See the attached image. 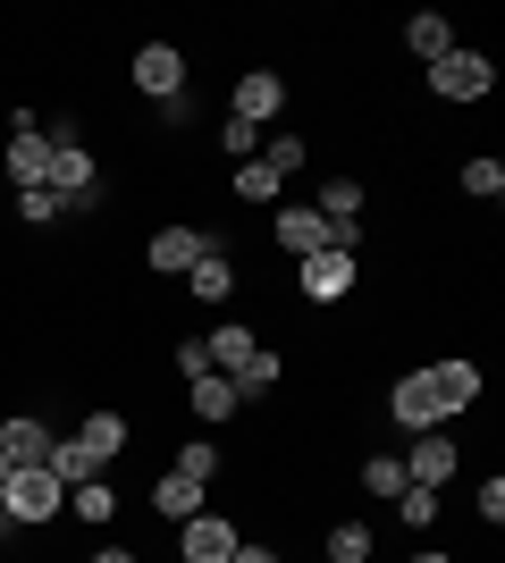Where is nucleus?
Here are the masks:
<instances>
[{
  "label": "nucleus",
  "instance_id": "f257e3e1",
  "mask_svg": "<svg viewBox=\"0 0 505 563\" xmlns=\"http://www.w3.org/2000/svg\"><path fill=\"white\" fill-rule=\"evenodd\" d=\"M59 514H68V488H59L43 463H34V471H9V479H0V521H9V530H51Z\"/></svg>",
  "mask_w": 505,
  "mask_h": 563
},
{
  "label": "nucleus",
  "instance_id": "f03ea898",
  "mask_svg": "<svg viewBox=\"0 0 505 563\" xmlns=\"http://www.w3.org/2000/svg\"><path fill=\"white\" fill-rule=\"evenodd\" d=\"M430 93L447 101V110H463V101H488V93H497V59L455 43L447 59H430Z\"/></svg>",
  "mask_w": 505,
  "mask_h": 563
},
{
  "label": "nucleus",
  "instance_id": "7ed1b4c3",
  "mask_svg": "<svg viewBox=\"0 0 505 563\" xmlns=\"http://www.w3.org/2000/svg\"><path fill=\"white\" fill-rule=\"evenodd\" d=\"M354 278H362V253H345V244H329V253H312V261H295V295H304V303H345V295H354Z\"/></svg>",
  "mask_w": 505,
  "mask_h": 563
},
{
  "label": "nucleus",
  "instance_id": "20e7f679",
  "mask_svg": "<svg viewBox=\"0 0 505 563\" xmlns=\"http://www.w3.org/2000/svg\"><path fill=\"white\" fill-rule=\"evenodd\" d=\"M396 463H405V488H447V479L463 471V446H455V429H421Z\"/></svg>",
  "mask_w": 505,
  "mask_h": 563
},
{
  "label": "nucleus",
  "instance_id": "39448f33",
  "mask_svg": "<svg viewBox=\"0 0 505 563\" xmlns=\"http://www.w3.org/2000/svg\"><path fill=\"white\" fill-rule=\"evenodd\" d=\"M421 378H430V396L447 404V421H455V412H472V404L488 396V371H481V362H463V353H438V362H421Z\"/></svg>",
  "mask_w": 505,
  "mask_h": 563
},
{
  "label": "nucleus",
  "instance_id": "423d86ee",
  "mask_svg": "<svg viewBox=\"0 0 505 563\" xmlns=\"http://www.w3.org/2000/svg\"><path fill=\"white\" fill-rule=\"evenodd\" d=\"M127 76H135V93L161 110V101L186 93V51H177V43H144L135 59H127Z\"/></svg>",
  "mask_w": 505,
  "mask_h": 563
},
{
  "label": "nucleus",
  "instance_id": "0eeeda50",
  "mask_svg": "<svg viewBox=\"0 0 505 563\" xmlns=\"http://www.w3.org/2000/svg\"><path fill=\"white\" fill-rule=\"evenodd\" d=\"M237 539H244L237 521L219 514V505H202L194 521H177V563H228V555H237Z\"/></svg>",
  "mask_w": 505,
  "mask_h": 563
},
{
  "label": "nucleus",
  "instance_id": "6e6552de",
  "mask_svg": "<svg viewBox=\"0 0 505 563\" xmlns=\"http://www.w3.org/2000/svg\"><path fill=\"white\" fill-rule=\"evenodd\" d=\"M43 186L59 194L68 211H85V202L101 194V168H94V152H85V143H51V177H43Z\"/></svg>",
  "mask_w": 505,
  "mask_h": 563
},
{
  "label": "nucleus",
  "instance_id": "1a4fd4ad",
  "mask_svg": "<svg viewBox=\"0 0 505 563\" xmlns=\"http://www.w3.org/2000/svg\"><path fill=\"white\" fill-rule=\"evenodd\" d=\"M202 253H211V235H202V228H152L144 235V269H152V278H186Z\"/></svg>",
  "mask_w": 505,
  "mask_h": 563
},
{
  "label": "nucleus",
  "instance_id": "9d476101",
  "mask_svg": "<svg viewBox=\"0 0 505 563\" xmlns=\"http://www.w3.org/2000/svg\"><path fill=\"white\" fill-rule=\"evenodd\" d=\"M287 110V76L278 68H244L237 93H228V118H244V126H270V118Z\"/></svg>",
  "mask_w": 505,
  "mask_h": 563
},
{
  "label": "nucleus",
  "instance_id": "9b49d317",
  "mask_svg": "<svg viewBox=\"0 0 505 563\" xmlns=\"http://www.w3.org/2000/svg\"><path fill=\"white\" fill-rule=\"evenodd\" d=\"M270 235H278V253H287V261H312V253H329V244H337V228L312 211V202H287V211L270 219Z\"/></svg>",
  "mask_w": 505,
  "mask_h": 563
},
{
  "label": "nucleus",
  "instance_id": "f8f14e48",
  "mask_svg": "<svg viewBox=\"0 0 505 563\" xmlns=\"http://www.w3.org/2000/svg\"><path fill=\"white\" fill-rule=\"evenodd\" d=\"M387 421L421 438V429H447V404L430 396V378H421V371H405L396 387H387Z\"/></svg>",
  "mask_w": 505,
  "mask_h": 563
},
{
  "label": "nucleus",
  "instance_id": "ddd939ff",
  "mask_svg": "<svg viewBox=\"0 0 505 563\" xmlns=\"http://www.w3.org/2000/svg\"><path fill=\"white\" fill-rule=\"evenodd\" d=\"M362 202H371V194H362V177H329V186H320V202H312V211L337 228V244H345V253H362Z\"/></svg>",
  "mask_w": 505,
  "mask_h": 563
},
{
  "label": "nucleus",
  "instance_id": "4468645a",
  "mask_svg": "<svg viewBox=\"0 0 505 563\" xmlns=\"http://www.w3.org/2000/svg\"><path fill=\"white\" fill-rule=\"evenodd\" d=\"M76 446H85V463L94 471H110L127 454V438H135V429H127V412H110V404H101V412H85V429H68Z\"/></svg>",
  "mask_w": 505,
  "mask_h": 563
},
{
  "label": "nucleus",
  "instance_id": "2eb2a0df",
  "mask_svg": "<svg viewBox=\"0 0 505 563\" xmlns=\"http://www.w3.org/2000/svg\"><path fill=\"white\" fill-rule=\"evenodd\" d=\"M43 177H51V135H43V126H9V186H43Z\"/></svg>",
  "mask_w": 505,
  "mask_h": 563
},
{
  "label": "nucleus",
  "instance_id": "dca6fc26",
  "mask_svg": "<svg viewBox=\"0 0 505 563\" xmlns=\"http://www.w3.org/2000/svg\"><path fill=\"white\" fill-rule=\"evenodd\" d=\"M51 438H59V429H43L34 412H9V421H0V454H9V471H34L51 454Z\"/></svg>",
  "mask_w": 505,
  "mask_h": 563
},
{
  "label": "nucleus",
  "instance_id": "f3484780",
  "mask_svg": "<svg viewBox=\"0 0 505 563\" xmlns=\"http://www.w3.org/2000/svg\"><path fill=\"white\" fill-rule=\"evenodd\" d=\"M119 505H127V496L110 488V471H101V479H76V488H68V521H85V530H110V521H119Z\"/></svg>",
  "mask_w": 505,
  "mask_h": 563
},
{
  "label": "nucleus",
  "instance_id": "a211bd4d",
  "mask_svg": "<svg viewBox=\"0 0 505 563\" xmlns=\"http://www.w3.org/2000/svg\"><path fill=\"white\" fill-rule=\"evenodd\" d=\"M186 295H194V303H228V295H237V261H228V253H219V244H211V253H202V261H194V269H186Z\"/></svg>",
  "mask_w": 505,
  "mask_h": 563
},
{
  "label": "nucleus",
  "instance_id": "6ab92c4d",
  "mask_svg": "<svg viewBox=\"0 0 505 563\" xmlns=\"http://www.w3.org/2000/svg\"><path fill=\"white\" fill-rule=\"evenodd\" d=\"M202 345H211V371H219V378H237L244 362H253V353H262V336L244 329V320H219V329L202 336Z\"/></svg>",
  "mask_w": 505,
  "mask_h": 563
},
{
  "label": "nucleus",
  "instance_id": "aec40b11",
  "mask_svg": "<svg viewBox=\"0 0 505 563\" xmlns=\"http://www.w3.org/2000/svg\"><path fill=\"white\" fill-rule=\"evenodd\" d=\"M405 51L430 68V59H447V51H455V25L438 18V9H413V18H405Z\"/></svg>",
  "mask_w": 505,
  "mask_h": 563
},
{
  "label": "nucleus",
  "instance_id": "412c9836",
  "mask_svg": "<svg viewBox=\"0 0 505 563\" xmlns=\"http://www.w3.org/2000/svg\"><path fill=\"white\" fill-rule=\"evenodd\" d=\"M202 505H211V488H194V479H177V471L152 479V514H161V521H194Z\"/></svg>",
  "mask_w": 505,
  "mask_h": 563
},
{
  "label": "nucleus",
  "instance_id": "4be33fe9",
  "mask_svg": "<svg viewBox=\"0 0 505 563\" xmlns=\"http://www.w3.org/2000/svg\"><path fill=\"white\" fill-rule=\"evenodd\" d=\"M278 378H287V353H270V345H262L237 378H228V387H237V404H262V396H278Z\"/></svg>",
  "mask_w": 505,
  "mask_h": 563
},
{
  "label": "nucleus",
  "instance_id": "5701e85b",
  "mask_svg": "<svg viewBox=\"0 0 505 563\" xmlns=\"http://www.w3.org/2000/svg\"><path fill=\"white\" fill-rule=\"evenodd\" d=\"M177 479H194V488H219V471H228V454H219V438H194V446H177Z\"/></svg>",
  "mask_w": 505,
  "mask_h": 563
},
{
  "label": "nucleus",
  "instance_id": "b1692460",
  "mask_svg": "<svg viewBox=\"0 0 505 563\" xmlns=\"http://www.w3.org/2000/svg\"><path fill=\"white\" fill-rule=\"evenodd\" d=\"M237 412H244V404H237V387H228V378H194V421H211V429H228V421H237Z\"/></svg>",
  "mask_w": 505,
  "mask_h": 563
},
{
  "label": "nucleus",
  "instance_id": "393cba45",
  "mask_svg": "<svg viewBox=\"0 0 505 563\" xmlns=\"http://www.w3.org/2000/svg\"><path fill=\"white\" fill-rule=\"evenodd\" d=\"M228 194H237V202H278V194H287V177H278V168H270V161H237V177H228Z\"/></svg>",
  "mask_w": 505,
  "mask_h": 563
},
{
  "label": "nucleus",
  "instance_id": "a878e982",
  "mask_svg": "<svg viewBox=\"0 0 505 563\" xmlns=\"http://www.w3.org/2000/svg\"><path fill=\"white\" fill-rule=\"evenodd\" d=\"M463 194H472V202H497L505 194V161L497 152H472V161H463Z\"/></svg>",
  "mask_w": 505,
  "mask_h": 563
},
{
  "label": "nucleus",
  "instance_id": "bb28decb",
  "mask_svg": "<svg viewBox=\"0 0 505 563\" xmlns=\"http://www.w3.org/2000/svg\"><path fill=\"white\" fill-rule=\"evenodd\" d=\"M329 563H371V521H329Z\"/></svg>",
  "mask_w": 505,
  "mask_h": 563
},
{
  "label": "nucleus",
  "instance_id": "cd10ccee",
  "mask_svg": "<svg viewBox=\"0 0 505 563\" xmlns=\"http://www.w3.org/2000/svg\"><path fill=\"white\" fill-rule=\"evenodd\" d=\"M18 219H25V228H59V219H68V202H59L51 186H25V194H18Z\"/></svg>",
  "mask_w": 505,
  "mask_h": 563
},
{
  "label": "nucleus",
  "instance_id": "c85d7f7f",
  "mask_svg": "<svg viewBox=\"0 0 505 563\" xmlns=\"http://www.w3.org/2000/svg\"><path fill=\"white\" fill-rule=\"evenodd\" d=\"M362 488L396 505V496H405V463H396V454H371V463H362Z\"/></svg>",
  "mask_w": 505,
  "mask_h": 563
},
{
  "label": "nucleus",
  "instance_id": "c756f323",
  "mask_svg": "<svg viewBox=\"0 0 505 563\" xmlns=\"http://www.w3.org/2000/svg\"><path fill=\"white\" fill-rule=\"evenodd\" d=\"M262 161L278 168V177H295V168L312 161V143H304V135H295V126H287V135H270V143H262Z\"/></svg>",
  "mask_w": 505,
  "mask_h": 563
},
{
  "label": "nucleus",
  "instance_id": "7c9ffc66",
  "mask_svg": "<svg viewBox=\"0 0 505 563\" xmlns=\"http://www.w3.org/2000/svg\"><path fill=\"white\" fill-rule=\"evenodd\" d=\"M219 152H228V161H262V126H244V118H219Z\"/></svg>",
  "mask_w": 505,
  "mask_h": 563
},
{
  "label": "nucleus",
  "instance_id": "2f4dec72",
  "mask_svg": "<svg viewBox=\"0 0 505 563\" xmlns=\"http://www.w3.org/2000/svg\"><path fill=\"white\" fill-rule=\"evenodd\" d=\"M396 521H405V530H430L438 521V488H405L396 496Z\"/></svg>",
  "mask_w": 505,
  "mask_h": 563
},
{
  "label": "nucleus",
  "instance_id": "473e14b6",
  "mask_svg": "<svg viewBox=\"0 0 505 563\" xmlns=\"http://www.w3.org/2000/svg\"><path fill=\"white\" fill-rule=\"evenodd\" d=\"M177 371H186V387L211 378V345H202V336H177Z\"/></svg>",
  "mask_w": 505,
  "mask_h": 563
},
{
  "label": "nucleus",
  "instance_id": "72a5a7b5",
  "mask_svg": "<svg viewBox=\"0 0 505 563\" xmlns=\"http://www.w3.org/2000/svg\"><path fill=\"white\" fill-rule=\"evenodd\" d=\"M472 514H481V530H497V521H505V479H481V496H472Z\"/></svg>",
  "mask_w": 505,
  "mask_h": 563
},
{
  "label": "nucleus",
  "instance_id": "f704fd0d",
  "mask_svg": "<svg viewBox=\"0 0 505 563\" xmlns=\"http://www.w3.org/2000/svg\"><path fill=\"white\" fill-rule=\"evenodd\" d=\"M228 563H278V547H270V539H237V555H228Z\"/></svg>",
  "mask_w": 505,
  "mask_h": 563
},
{
  "label": "nucleus",
  "instance_id": "c9c22d12",
  "mask_svg": "<svg viewBox=\"0 0 505 563\" xmlns=\"http://www.w3.org/2000/svg\"><path fill=\"white\" fill-rule=\"evenodd\" d=\"M85 563H144V555H135V547H119V539H110V547H94V555H85Z\"/></svg>",
  "mask_w": 505,
  "mask_h": 563
},
{
  "label": "nucleus",
  "instance_id": "e433bc0d",
  "mask_svg": "<svg viewBox=\"0 0 505 563\" xmlns=\"http://www.w3.org/2000/svg\"><path fill=\"white\" fill-rule=\"evenodd\" d=\"M413 563H455V555H438V547H421V555H413Z\"/></svg>",
  "mask_w": 505,
  "mask_h": 563
},
{
  "label": "nucleus",
  "instance_id": "4c0bfd02",
  "mask_svg": "<svg viewBox=\"0 0 505 563\" xmlns=\"http://www.w3.org/2000/svg\"><path fill=\"white\" fill-rule=\"evenodd\" d=\"M0 479H9V454H0Z\"/></svg>",
  "mask_w": 505,
  "mask_h": 563
}]
</instances>
